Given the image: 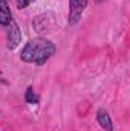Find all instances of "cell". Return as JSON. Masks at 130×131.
Segmentation results:
<instances>
[{
	"label": "cell",
	"instance_id": "52a82bcc",
	"mask_svg": "<svg viewBox=\"0 0 130 131\" xmlns=\"http://www.w3.org/2000/svg\"><path fill=\"white\" fill-rule=\"evenodd\" d=\"M34 0H17V8L18 9H25L26 6H29Z\"/></svg>",
	"mask_w": 130,
	"mask_h": 131
},
{
	"label": "cell",
	"instance_id": "277c9868",
	"mask_svg": "<svg viewBox=\"0 0 130 131\" xmlns=\"http://www.w3.org/2000/svg\"><path fill=\"white\" fill-rule=\"evenodd\" d=\"M11 21H12V17H11L9 5H8V2L0 0V25L2 26H8Z\"/></svg>",
	"mask_w": 130,
	"mask_h": 131
},
{
	"label": "cell",
	"instance_id": "ba28073f",
	"mask_svg": "<svg viewBox=\"0 0 130 131\" xmlns=\"http://www.w3.org/2000/svg\"><path fill=\"white\" fill-rule=\"evenodd\" d=\"M94 2H95V3H104L106 0H94Z\"/></svg>",
	"mask_w": 130,
	"mask_h": 131
},
{
	"label": "cell",
	"instance_id": "9c48e42d",
	"mask_svg": "<svg viewBox=\"0 0 130 131\" xmlns=\"http://www.w3.org/2000/svg\"><path fill=\"white\" fill-rule=\"evenodd\" d=\"M3 2H8V0H3Z\"/></svg>",
	"mask_w": 130,
	"mask_h": 131
},
{
	"label": "cell",
	"instance_id": "3957f363",
	"mask_svg": "<svg viewBox=\"0 0 130 131\" xmlns=\"http://www.w3.org/2000/svg\"><path fill=\"white\" fill-rule=\"evenodd\" d=\"M20 38H22V32L17 26L15 21H11L9 23V29H8V41H6V46L8 49H15L20 43Z\"/></svg>",
	"mask_w": 130,
	"mask_h": 131
},
{
	"label": "cell",
	"instance_id": "5b68a950",
	"mask_svg": "<svg viewBox=\"0 0 130 131\" xmlns=\"http://www.w3.org/2000/svg\"><path fill=\"white\" fill-rule=\"evenodd\" d=\"M97 119L98 122H99V125L104 128L106 131H112L113 128H112V121H110V116H109V113L106 111V110H98L97 113Z\"/></svg>",
	"mask_w": 130,
	"mask_h": 131
},
{
	"label": "cell",
	"instance_id": "7a4b0ae2",
	"mask_svg": "<svg viewBox=\"0 0 130 131\" xmlns=\"http://www.w3.org/2000/svg\"><path fill=\"white\" fill-rule=\"evenodd\" d=\"M86 6H87V0H70L69 3V23L70 25H75L80 20Z\"/></svg>",
	"mask_w": 130,
	"mask_h": 131
},
{
	"label": "cell",
	"instance_id": "6da1fadb",
	"mask_svg": "<svg viewBox=\"0 0 130 131\" xmlns=\"http://www.w3.org/2000/svg\"><path fill=\"white\" fill-rule=\"evenodd\" d=\"M55 52V44L46 38H35L31 40L22 50V60L26 63H35L41 66L44 64L52 53Z\"/></svg>",
	"mask_w": 130,
	"mask_h": 131
},
{
	"label": "cell",
	"instance_id": "8992f818",
	"mask_svg": "<svg viewBox=\"0 0 130 131\" xmlns=\"http://www.w3.org/2000/svg\"><path fill=\"white\" fill-rule=\"evenodd\" d=\"M25 99H26V102H29V104H37V102H38V98H37V95L34 93L32 87H29V89L26 90V96H25Z\"/></svg>",
	"mask_w": 130,
	"mask_h": 131
}]
</instances>
